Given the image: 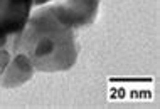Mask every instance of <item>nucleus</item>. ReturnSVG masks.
Here are the masks:
<instances>
[{
  "instance_id": "nucleus-1",
  "label": "nucleus",
  "mask_w": 160,
  "mask_h": 109,
  "mask_svg": "<svg viewBox=\"0 0 160 109\" xmlns=\"http://www.w3.org/2000/svg\"><path fill=\"white\" fill-rule=\"evenodd\" d=\"M12 52L27 57L37 71H68L78 59L76 30L61 19L54 3L46 5L31 14L22 32L14 37Z\"/></svg>"
},
{
  "instance_id": "nucleus-2",
  "label": "nucleus",
  "mask_w": 160,
  "mask_h": 109,
  "mask_svg": "<svg viewBox=\"0 0 160 109\" xmlns=\"http://www.w3.org/2000/svg\"><path fill=\"white\" fill-rule=\"evenodd\" d=\"M32 7L34 0H0V37L12 39L22 32Z\"/></svg>"
},
{
  "instance_id": "nucleus-3",
  "label": "nucleus",
  "mask_w": 160,
  "mask_h": 109,
  "mask_svg": "<svg viewBox=\"0 0 160 109\" xmlns=\"http://www.w3.org/2000/svg\"><path fill=\"white\" fill-rule=\"evenodd\" d=\"M54 5L61 19L76 30L88 27L94 22L98 15L99 0H61Z\"/></svg>"
},
{
  "instance_id": "nucleus-4",
  "label": "nucleus",
  "mask_w": 160,
  "mask_h": 109,
  "mask_svg": "<svg viewBox=\"0 0 160 109\" xmlns=\"http://www.w3.org/2000/svg\"><path fill=\"white\" fill-rule=\"evenodd\" d=\"M32 74H34V67L27 60V57H24L22 54H17V52H12L5 71L0 74V84L5 87L20 86L29 77H32Z\"/></svg>"
},
{
  "instance_id": "nucleus-5",
  "label": "nucleus",
  "mask_w": 160,
  "mask_h": 109,
  "mask_svg": "<svg viewBox=\"0 0 160 109\" xmlns=\"http://www.w3.org/2000/svg\"><path fill=\"white\" fill-rule=\"evenodd\" d=\"M47 2H51V0H34V5H44Z\"/></svg>"
}]
</instances>
